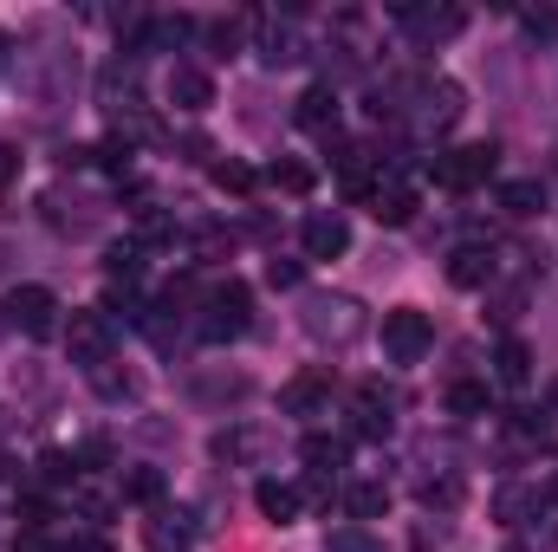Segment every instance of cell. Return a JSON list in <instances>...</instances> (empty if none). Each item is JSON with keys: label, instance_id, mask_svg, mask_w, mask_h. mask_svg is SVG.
Returning <instances> with one entry per match:
<instances>
[{"label": "cell", "instance_id": "cell-1", "mask_svg": "<svg viewBox=\"0 0 558 552\" xmlns=\"http://www.w3.org/2000/svg\"><path fill=\"white\" fill-rule=\"evenodd\" d=\"M299 325H305L318 345H351V338H364V305H357L351 292H312V299L299 305Z\"/></svg>", "mask_w": 558, "mask_h": 552}, {"label": "cell", "instance_id": "cell-2", "mask_svg": "<svg viewBox=\"0 0 558 552\" xmlns=\"http://www.w3.org/2000/svg\"><path fill=\"white\" fill-rule=\"evenodd\" d=\"M254 325V292H247V279H221L208 299H202V338L208 345H228V338H241Z\"/></svg>", "mask_w": 558, "mask_h": 552}, {"label": "cell", "instance_id": "cell-3", "mask_svg": "<svg viewBox=\"0 0 558 552\" xmlns=\"http://www.w3.org/2000/svg\"><path fill=\"white\" fill-rule=\"evenodd\" d=\"M428 351H435V319H428L422 305L384 312V358H390V364H422Z\"/></svg>", "mask_w": 558, "mask_h": 552}, {"label": "cell", "instance_id": "cell-4", "mask_svg": "<svg viewBox=\"0 0 558 552\" xmlns=\"http://www.w3.org/2000/svg\"><path fill=\"white\" fill-rule=\"evenodd\" d=\"M494 163H500V149H494V143H461V149L428 156V176H435L441 189H481V182L494 176Z\"/></svg>", "mask_w": 558, "mask_h": 552}, {"label": "cell", "instance_id": "cell-5", "mask_svg": "<svg viewBox=\"0 0 558 552\" xmlns=\"http://www.w3.org/2000/svg\"><path fill=\"white\" fill-rule=\"evenodd\" d=\"M111 345H118V332H111L105 312H72V325H65V351H72L78 371H105V364H111Z\"/></svg>", "mask_w": 558, "mask_h": 552}, {"label": "cell", "instance_id": "cell-6", "mask_svg": "<svg viewBox=\"0 0 558 552\" xmlns=\"http://www.w3.org/2000/svg\"><path fill=\"white\" fill-rule=\"evenodd\" d=\"M7 325H20L26 338H52L59 332V299L46 286H13L7 292Z\"/></svg>", "mask_w": 558, "mask_h": 552}, {"label": "cell", "instance_id": "cell-7", "mask_svg": "<svg viewBox=\"0 0 558 552\" xmlns=\"http://www.w3.org/2000/svg\"><path fill=\"white\" fill-rule=\"evenodd\" d=\"M299 241H305V261H338L351 248V221L338 208H312L305 228H299Z\"/></svg>", "mask_w": 558, "mask_h": 552}, {"label": "cell", "instance_id": "cell-8", "mask_svg": "<svg viewBox=\"0 0 558 552\" xmlns=\"http://www.w3.org/2000/svg\"><path fill=\"white\" fill-rule=\"evenodd\" d=\"M331 404V371H299L286 391H279V410L286 416H318Z\"/></svg>", "mask_w": 558, "mask_h": 552}, {"label": "cell", "instance_id": "cell-9", "mask_svg": "<svg viewBox=\"0 0 558 552\" xmlns=\"http://www.w3.org/2000/svg\"><path fill=\"white\" fill-rule=\"evenodd\" d=\"M390 422H397V397H390L384 384H364V391H357V410H351V429L377 442V435H390Z\"/></svg>", "mask_w": 558, "mask_h": 552}, {"label": "cell", "instance_id": "cell-10", "mask_svg": "<svg viewBox=\"0 0 558 552\" xmlns=\"http://www.w3.org/2000/svg\"><path fill=\"white\" fill-rule=\"evenodd\" d=\"M169 105H175V111H208V105H215V79H208L202 65H175V72H169Z\"/></svg>", "mask_w": 558, "mask_h": 552}, {"label": "cell", "instance_id": "cell-11", "mask_svg": "<svg viewBox=\"0 0 558 552\" xmlns=\"http://www.w3.org/2000/svg\"><path fill=\"white\" fill-rule=\"evenodd\" d=\"M448 286H461V292L494 286V254H487V248H454V254H448Z\"/></svg>", "mask_w": 558, "mask_h": 552}, {"label": "cell", "instance_id": "cell-12", "mask_svg": "<svg viewBox=\"0 0 558 552\" xmlns=\"http://www.w3.org/2000/svg\"><path fill=\"white\" fill-rule=\"evenodd\" d=\"M292 124H305V131H338V92H331V85H312V92H299V105H292Z\"/></svg>", "mask_w": 558, "mask_h": 552}, {"label": "cell", "instance_id": "cell-13", "mask_svg": "<svg viewBox=\"0 0 558 552\" xmlns=\"http://www.w3.org/2000/svg\"><path fill=\"white\" fill-rule=\"evenodd\" d=\"M397 20L410 26V33H422V39H448V33H461V13L454 7H410V0H397Z\"/></svg>", "mask_w": 558, "mask_h": 552}, {"label": "cell", "instance_id": "cell-14", "mask_svg": "<svg viewBox=\"0 0 558 552\" xmlns=\"http://www.w3.org/2000/svg\"><path fill=\"white\" fill-rule=\"evenodd\" d=\"M494 377H500L507 391L533 384V351H526V338H500V345H494Z\"/></svg>", "mask_w": 558, "mask_h": 552}, {"label": "cell", "instance_id": "cell-15", "mask_svg": "<svg viewBox=\"0 0 558 552\" xmlns=\"http://www.w3.org/2000/svg\"><path fill=\"white\" fill-rule=\"evenodd\" d=\"M299 455H305V468H312L318 481H331V475L351 461V442H344V435H305V448H299Z\"/></svg>", "mask_w": 558, "mask_h": 552}, {"label": "cell", "instance_id": "cell-16", "mask_svg": "<svg viewBox=\"0 0 558 552\" xmlns=\"http://www.w3.org/2000/svg\"><path fill=\"white\" fill-rule=\"evenodd\" d=\"M254 507H260L274 527H292V520H299V507H305V494H299V488H286V481H260V488H254Z\"/></svg>", "mask_w": 558, "mask_h": 552}, {"label": "cell", "instance_id": "cell-17", "mask_svg": "<svg viewBox=\"0 0 558 552\" xmlns=\"http://www.w3.org/2000/svg\"><path fill=\"white\" fill-rule=\"evenodd\" d=\"M344 507H351L357 527H371V520L390 514V488H384V481H351V488H344Z\"/></svg>", "mask_w": 558, "mask_h": 552}, {"label": "cell", "instance_id": "cell-18", "mask_svg": "<svg viewBox=\"0 0 558 552\" xmlns=\"http://www.w3.org/2000/svg\"><path fill=\"white\" fill-rule=\"evenodd\" d=\"M416 189H403V182H397V189H377V202H371V215H377V221H384V228H410V221H416Z\"/></svg>", "mask_w": 558, "mask_h": 552}, {"label": "cell", "instance_id": "cell-19", "mask_svg": "<svg viewBox=\"0 0 558 552\" xmlns=\"http://www.w3.org/2000/svg\"><path fill=\"white\" fill-rule=\"evenodd\" d=\"M500 208H507V215H520V221H526V215H539V208H546V182H539V176L500 182Z\"/></svg>", "mask_w": 558, "mask_h": 552}, {"label": "cell", "instance_id": "cell-20", "mask_svg": "<svg viewBox=\"0 0 558 552\" xmlns=\"http://www.w3.org/2000/svg\"><path fill=\"white\" fill-rule=\"evenodd\" d=\"M454 118H461V85H448V79L428 85V111H422V124H428V131H448Z\"/></svg>", "mask_w": 558, "mask_h": 552}, {"label": "cell", "instance_id": "cell-21", "mask_svg": "<svg viewBox=\"0 0 558 552\" xmlns=\"http://www.w3.org/2000/svg\"><path fill=\"white\" fill-rule=\"evenodd\" d=\"M267 182H274V189H286V195H312L318 169H312V163H299V156H279L274 169H267Z\"/></svg>", "mask_w": 558, "mask_h": 552}, {"label": "cell", "instance_id": "cell-22", "mask_svg": "<svg viewBox=\"0 0 558 552\" xmlns=\"http://www.w3.org/2000/svg\"><path fill=\"white\" fill-rule=\"evenodd\" d=\"M162 488H169V481H162V468H131V475L118 481V494H124V501H137V507H156V501H162Z\"/></svg>", "mask_w": 558, "mask_h": 552}, {"label": "cell", "instance_id": "cell-23", "mask_svg": "<svg viewBox=\"0 0 558 552\" xmlns=\"http://www.w3.org/2000/svg\"><path fill=\"white\" fill-rule=\"evenodd\" d=\"M105 274H111V286H131L143 274V248L137 241H111L105 248Z\"/></svg>", "mask_w": 558, "mask_h": 552}, {"label": "cell", "instance_id": "cell-24", "mask_svg": "<svg viewBox=\"0 0 558 552\" xmlns=\"http://www.w3.org/2000/svg\"><path fill=\"white\" fill-rule=\"evenodd\" d=\"M247 26H254L247 13H234V20H215V26H208V46H215V59H234V52H241V39H247Z\"/></svg>", "mask_w": 558, "mask_h": 552}, {"label": "cell", "instance_id": "cell-25", "mask_svg": "<svg viewBox=\"0 0 558 552\" xmlns=\"http://www.w3.org/2000/svg\"><path fill=\"white\" fill-rule=\"evenodd\" d=\"M208 176H215V189H234V195H247V189H254V169H247V163H234V156L208 163Z\"/></svg>", "mask_w": 558, "mask_h": 552}, {"label": "cell", "instance_id": "cell-26", "mask_svg": "<svg viewBox=\"0 0 558 552\" xmlns=\"http://www.w3.org/2000/svg\"><path fill=\"white\" fill-rule=\"evenodd\" d=\"M39 475H46L52 488H65V481H78V455H65V448H46V455H39Z\"/></svg>", "mask_w": 558, "mask_h": 552}, {"label": "cell", "instance_id": "cell-27", "mask_svg": "<svg viewBox=\"0 0 558 552\" xmlns=\"http://www.w3.org/2000/svg\"><path fill=\"white\" fill-rule=\"evenodd\" d=\"M448 410L454 416H487V384H454V391H448Z\"/></svg>", "mask_w": 558, "mask_h": 552}, {"label": "cell", "instance_id": "cell-28", "mask_svg": "<svg viewBox=\"0 0 558 552\" xmlns=\"http://www.w3.org/2000/svg\"><path fill=\"white\" fill-rule=\"evenodd\" d=\"M260 59H267V65H292V59H299V39H292V33H267V52H260Z\"/></svg>", "mask_w": 558, "mask_h": 552}, {"label": "cell", "instance_id": "cell-29", "mask_svg": "<svg viewBox=\"0 0 558 552\" xmlns=\"http://www.w3.org/2000/svg\"><path fill=\"white\" fill-rule=\"evenodd\" d=\"M92 377H98V391H105L111 404H118V397H137V377H118L111 364H105V371H92Z\"/></svg>", "mask_w": 558, "mask_h": 552}, {"label": "cell", "instance_id": "cell-30", "mask_svg": "<svg viewBox=\"0 0 558 552\" xmlns=\"http://www.w3.org/2000/svg\"><path fill=\"white\" fill-rule=\"evenodd\" d=\"M299 279H305V261H267V286L286 292V286H299Z\"/></svg>", "mask_w": 558, "mask_h": 552}, {"label": "cell", "instance_id": "cell-31", "mask_svg": "<svg viewBox=\"0 0 558 552\" xmlns=\"http://www.w3.org/2000/svg\"><path fill=\"white\" fill-rule=\"evenodd\" d=\"M422 501L428 507H454L461 501V481H422Z\"/></svg>", "mask_w": 558, "mask_h": 552}, {"label": "cell", "instance_id": "cell-32", "mask_svg": "<svg viewBox=\"0 0 558 552\" xmlns=\"http://www.w3.org/2000/svg\"><path fill=\"white\" fill-rule=\"evenodd\" d=\"M20 527H26V533L52 527V507H46V501H20Z\"/></svg>", "mask_w": 558, "mask_h": 552}, {"label": "cell", "instance_id": "cell-33", "mask_svg": "<svg viewBox=\"0 0 558 552\" xmlns=\"http://www.w3.org/2000/svg\"><path fill=\"white\" fill-rule=\"evenodd\" d=\"M331 552H384V547L364 540V533H331Z\"/></svg>", "mask_w": 558, "mask_h": 552}, {"label": "cell", "instance_id": "cell-34", "mask_svg": "<svg viewBox=\"0 0 558 552\" xmlns=\"http://www.w3.org/2000/svg\"><path fill=\"white\" fill-rule=\"evenodd\" d=\"M13 176H20V149H13V143H0V189H7Z\"/></svg>", "mask_w": 558, "mask_h": 552}, {"label": "cell", "instance_id": "cell-35", "mask_svg": "<svg viewBox=\"0 0 558 552\" xmlns=\"http://www.w3.org/2000/svg\"><path fill=\"white\" fill-rule=\"evenodd\" d=\"M546 410L558 416V377H553V384H546Z\"/></svg>", "mask_w": 558, "mask_h": 552}, {"label": "cell", "instance_id": "cell-36", "mask_svg": "<svg viewBox=\"0 0 558 552\" xmlns=\"http://www.w3.org/2000/svg\"><path fill=\"white\" fill-rule=\"evenodd\" d=\"M0 65H7V33H0Z\"/></svg>", "mask_w": 558, "mask_h": 552}]
</instances>
